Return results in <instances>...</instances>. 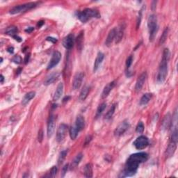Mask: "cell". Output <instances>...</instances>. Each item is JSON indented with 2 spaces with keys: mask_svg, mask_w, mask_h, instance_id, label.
Wrapping results in <instances>:
<instances>
[{
  "mask_svg": "<svg viewBox=\"0 0 178 178\" xmlns=\"http://www.w3.org/2000/svg\"><path fill=\"white\" fill-rule=\"evenodd\" d=\"M170 51L169 49L166 48L164 49L162 56V61H161L159 68L157 74V81L159 83H163L165 81L166 76L168 74V64L170 59Z\"/></svg>",
  "mask_w": 178,
  "mask_h": 178,
  "instance_id": "6da1fadb",
  "label": "cell"
},
{
  "mask_svg": "<svg viewBox=\"0 0 178 178\" xmlns=\"http://www.w3.org/2000/svg\"><path fill=\"white\" fill-rule=\"evenodd\" d=\"M77 18L82 22H86L92 18H99L100 15L95 9H86L84 11L77 13Z\"/></svg>",
  "mask_w": 178,
  "mask_h": 178,
  "instance_id": "7a4b0ae2",
  "label": "cell"
},
{
  "mask_svg": "<svg viewBox=\"0 0 178 178\" xmlns=\"http://www.w3.org/2000/svg\"><path fill=\"white\" fill-rule=\"evenodd\" d=\"M148 26L149 31V38L150 41L152 42L155 38L157 32V18L155 15H151L149 17L148 20Z\"/></svg>",
  "mask_w": 178,
  "mask_h": 178,
  "instance_id": "3957f363",
  "label": "cell"
},
{
  "mask_svg": "<svg viewBox=\"0 0 178 178\" xmlns=\"http://www.w3.org/2000/svg\"><path fill=\"white\" fill-rule=\"evenodd\" d=\"M36 4L35 3L30 2V3H26L24 4H21L16 6L13 7L12 9L10 11V13L12 15L18 14V13L24 12V11L30 10V9H33V8L36 7Z\"/></svg>",
  "mask_w": 178,
  "mask_h": 178,
  "instance_id": "277c9868",
  "label": "cell"
},
{
  "mask_svg": "<svg viewBox=\"0 0 178 178\" xmlns=\"http://www.w3.org/2000/svg\"><path fill=\"white\" fill-rule=\"evenodd\" d=\"M148 159V155L147 153L145 152H139V153H135V154H132L129 157L128 159L130 161H132V162H135L138 164H140L143 162H146Z\"/></svg>",
  "mask_w": 178,
  "mask_h": 178,
  "instance_id": "5b68a950",
  "label": "cell"
},
{
  "mask_svg": "<svg viewBox=\"0 0 178 178\" xmlns=\"http://www.w3.org/2000/svg\"><path fill=\"white\" fill-rule=\"evenodd\" d=\"M148 145L149 140L148 138L145 136H141V137H138L134 142V145L138 150H143V149L147 148Z\"/></svg>",
  "mask_w": 178,
  "mask_h": 178,
  "instance_id": "8992f818",
  "label": "cell"
},
{
  "mask_svg": "<svg viewBox=\"0 0 178 178\" xmlns=\"http://www.w3.org/2000/svg\"><path fill=\"white\" fill-rule=\"evenodd\" d=\"M67 132H68V125L64 123L61 124L56 132V141L59 143L62 142L64 140Z\"/></svg>",
  "mask_w": 178,
  "mask_h": 178,
  "instance_id": "52a82bcc",
  "label": "cell"
},
{
  "mask_svg": "<svg viewBox=\"0 0 178 178\" xmlns=\"http://www.w3.org/2000/svg\"><path fill=\"white\" fill-rule=\"evenodd\" d=\"M129 127V123L128 122V120H125L124 121H122L119 125L116 127V129L114 131V134L116 137H120L128 129V128Z\"/></svg>",
  "mask_w": 178,
  "mask_h": 178,
  "instance_id": "ba28073f",
  "label": "cell"
},
{
  "mask_svg": "<svg viewBox=\"0 0 178 178\" xmlns=\"http://www.w3.org/2000/svg\"><path fill=\"white\" fill-rule=\"evenodd\" d=\"M84 77V73L82 72H77L74 76L73 81H72V88L74 90H77L81 87L82 81Z\"/></svg>",
  "mask_w": 178,
  "mask_h": 178,
  "instance_id": "9c48e42d",
  "label": "cell"
},
{
  "mask_svg": "<svg viewBox=\"0 0 178 178\" xmlns=\"http://www.w3.org/2000/svg\"><path fill=\"white\" fill-rule=\"evenodd\" d=\"M61 59V54L58 51H54L52 54V57H51L50 61H49L48 66H47V69L50 70V69L53 68L55 67L57 64H59Z\"/></svg>",
  "mask_w": 178,
  "mask_h": 178,
  "instance_id": "30bf717a",
  "label": "cell"
},
{
  "mask_svg": "<svg viewBox=\"0 0 178 178\" xmlns=\"http://www.w3.org/2000/svg\"><path fill=\"white\" fill-rule=\"evenodd\" d=\"M55 118L53 115H51L49 118L48 123H47V137L50 138L52 137L54 132L55 130Z\"/></svg>",
  "mask_w": 178,
  "mask_h": 178,
  "instance_id": "8fae6325",
  "label": "cell"
},
{
  "mask_svg": "<svg viewBox=\"0 0 178 178\" xmlns=\"http://www.w3.org/2000/svg\"><path fill=\"white\" fill-rule=\"evenodd\" d=\"M146 79H147V73L145 72H143V73L139 76V78H138L137 81V83H136V86H135L136 91L139 92L142 89Z\"/></svg>",
  "mask_w": 178,
  "mask_h": 178,
  "instance_id": "7c38bea8",
  "label": "cell"
},
{
  "mask_svg": "<svg viewBox=\"0 0 178 178\" xmlns=\"http://www.w3.org/2000/svg\"><path fill=\"white\" fill-rule=\"evenodd\" d=\"M74 43V38L73 34H69L63 41V45L67 49H70L73 47Z\"/></svg>",
  "mask_w": 178,
  "mask_h": 178,
  "instance_id": "4fadbf2b",
  "label": "cell"
},
{
  "mask_svg": "<svg viewBox=\"0 0 178 178\" xmlns=\"http://www.w3.org/2000/svg\"><path fill=\"white\" fill-rule=\"evenodd\" d=\"M171 125H172L171 115L170 113H168V114L165 116V117H164L163 122H162V129L163 130L168 129L170 127H171Z\"/></svg>",
  "mask_w": 178,
  "mask_h": 178,
  "instance_id": "5bb4252c",
  "label": "cell"
},
{
  "mask_svg": "<svg viewBox=\"0 0 178 178\" xmlns=\"http://www.w3.org/2000/svg\"><path fill=\"white\" fill-rule=\"evenodd\" d=\"M176 148H177V145H176V143L173 142V141H171V143H170V144L168 145L167 149H166L165 154L166 157L167 158H170L171 157L173 156L174 153H175Z\"/></svg>",
  "mask_w": 178,
  "mask_h": 178,
  "instance_id": "9a60e30c",
  "label": "cell"
},
{
  "mask_svg": "<svg viewBox=\"0 0 178 178\" xmlns=\"http://www.w3.org/2000/svg\"><path fill=\"white\" fill-rule=\"evenodd\" d=\"M125 26L124 24H121L119 27L116 28V43H118L121 41L124 35V31H125Z\"/></svg>",
  "mask_w": 178,
  "mask_h": 178,
  "instance_id": "2e32d148",
  "label": "cell"
},
{
  "mask_svg": "<svg viewBox=\"0 0 178 178\" xmlns=\"http://www.w3.org/2000/svg\"><path fill=\"white\" fill-rule=\"evenodd\" d=\"M116 28H114L112 29V30L110 31L109 33L108 34V36H107L106 41H105V44L107 47H110L112 43L114 41V40L116 38Z\"/></svg>",
  "mask_w": 178,
  "mask_h": 178,
  "instance_id": "e0dca14e",
  "label": "cell"
},
{
  "mask_svg": "<svg viewBox=\"0 0 178 178\" xmlns=\"http://www.w3.org/2000/svg\"><path fill=\"white\" fill-rule=\"evenodd\" d=\"M115 85H116V81H112L110 82V83H109L104 88V89H103L102 93V97L103 99L106 98V97L108 96L109 94L110 93V92L112 91V90L114 89V87L115 86Z\"/></svg>",
  "mask_w": 178,
  "mask_h": 178,
  "instance_id": "ac0fdd59",
  "label": "cell"
},
{
  "mask_svg": "<svg viewBox=\"0 0 178 178\" xmlns=\"http://www.w3.org/2000/svg\"><path fill=\"white\" fill-rule=\"evenodd\" d=\"M104 54L102 52H99L97 54V56L96 57V59H95V63H94V67H93V71L96 72L97 70V69L99 68V66H100L101 64L102 63L103 60H104Z\"/></svg>",
  "mask_w": 178,
  "mask_h": 178,
  "instance_id": "d6986e66",
  "label": "cell"
},
{
  "mask_svg": "<svg viewBox=\"0 0 178 178\" xmlns=\"http://www.w3.org/2000/svg\"><path fill=\"white\" fill-rule=\"evenodd\" d=\"M64 84L63 83H60L58 85V86L56 88V91H55L54 95L53 97V100L54 101H57L59 99H60V97H61V95H63V93H64Z\"/></svg>",
  "mask_w": 178,
  "mask_h": 178,
  "instance_id": "ffe728a7",
  "label": "cell"
},
{
  "mask_svg": "<svg viewBox=\"0 0 178 178\" xmlns=\"http://www.w3.org/2000/svg\"><path fill=\"white\" fill-rule=\"evenodd\" d=\"M59 76H60V73H59V72H54V73L50 74V75L46 79L45 82H44V84L46 86H48L49 84L54 83V82L58 79Z\"/></svg>",
  "mask_w": 178,
  "mask_h": 178,
  "instance_id": "44dd1931",
  "label": "cell"
},
{
  "mask_svg": "<svg viewBox=\"0 0 178 178\" xmlns=\"http://www.w3.org/2000/svg\"><path fill=\"white\" fill-rule=\"evenodd\" d=\"M75 126L79 129V131H81L85 127V120L82 116H78L76 119Z\"/></svg>",
  "mask_w": 178,
  "mask_h": 178,
  "instance_id": "7402d4cb",
  "label": "cell"
},
{
  "mask_svg": "<svg viewBox=\"0 0 178 178\" xmlns=\"http://www.w3.org/2000/svg\"><path fill=\"white\" fill-rule=\"evenodd\" d=\"M84 31H81L80 32L79 35H78L77 38L76 39V46H77L78 50L81 51L82 49V47H83V43H84Z\"/></svg>",
  "mask_w": 178,
  "mask_h": 178,
  "instance_id": "603a6c76",
  "label": "cell"
},
{
  "mask_svg": "<svg viewBox=\"0 0 178 178\" xmlns=\"http://www.w3.org/2000/svg\"><path fill=\"white\" fill-rule=\"evenodd\" d=\"M35 95H36V93L34 91H31V92H29V93H26V94L24 95V98L22 99V104L23 105L27 104L31 101V99H32L34 97H35Z\"/></svg>",
  "mask_w": 178,
  "mask_h": 178,
  "instance_id": "cb8c5ba5",
  "label": "cell"
},
{
  "mask_svg": "<svg viewBox=\"0 0 178 178\" xmlns=\"http://www.w3.org/2000/svg\"><path fill=\"white\" fill-rule=\"evenodd\" d=\"M82 157H83V154H82V153H79V154H78L76 156V157L74 159L73 161H72L71 166H70V170H74L76 166L79 165V164L80 163V162H81Z\"/></svg>",
  "mask_w": 178,
  "mask_h": 178,
  "instance_id": "d4e9b609",
  "label": "cell"
},
{
  "mask_svg": "<svg viewBox=\"0 0 178 178\" xmlns=\"http://www.w3.org/2000/svg\"><path fill=\"white\" fill-rule=\"evenodd\" d=\"M89 91H90V87L89 86H84L83 88V89L81 90V93H80V95H79V99L80 101L83 102V101H84L86 99L88 95H89Z\"/></svg>",
  "mask_w": 178,
  "mask_h": 178,
  "instance_id": "484cf974",
  "label": "cell"
},
{
  "mask_svg": "<svg viewBox=\"0 0 178 178\" xmlns=\"http://www.w3.org/2000/svg\"><path fill=\"white\" fill-rule=\"evenodd\" d=\"M84 175L86 177H93V165L91 164H87L84 168Z\"/></svg>",
  "mask_w": 178,
  "mask_h": 178,
  "instance_id": "4316f807",
  "label": "cell"
},
{
  "mask_svg": "<svg viewBox=\"0 0 178 178\" xmlns=\"http://www.w3.org/2000/svg\"><path fill=\"white\" fill-rule=\"evenodd\" d=\"M152 93H145V95H143L142 97L141 98V100H140V105H141V106H143V105H145L147 104L148 103L150 102V99L152 98Z\"/></svg>",
  "mask_w": 178,
  "mask_h": 178,
  "instance_id": "83f0119b",
  "label": "cell"
},
{
  "mask_svg": "<svg viewBox=\"0 0 178 178\" xmlns=\"http://www.w3.org/2000/svg\"><path fill=\"white\" fill-rule=\"evenodd\" d=\"M79 132V129L76 128L75 125L70 128V138H71L72 140H74V139H76V137H77Z\"/></svg>",
  "mask_w": 178,
  "mask_h": 178,
  "instance_id": "f1b7e54d",
  "label": "cell"
},
{
  "mask_svg": "<svg viewBox=\"0 0 178 178\" xmlns=\"http://www.w3.org/2000/svg\"><path fill=\"white\" fill-rule=\"evenodd\" d=\"M178 132H177V125L173 127V132H172V136H171V139L173 142H175L177 143V139H178Z\"/></svg>",
  "mask_w": 178,
  "mask_h": 178,
  "instance_id": "f546056e",
  "label": "cell"
},
{
  "mask_svg": "<svg viewBox=\"0 0 178 178\" xmlns=\"http://www.w3.org/2000/svg\"><path fill=\"white\" fill-rule=\"evenodd\" d=\"M106 107H107V104H106V103H104V102L99 105V106L98 107V108H97V109L96 116H95L96 118H98L99 116H100V115L102 114V112H104L105 109H106Z\"/></svg>",
  "mask_w": 178,
  "mask_h": 178,
  "instance_id": "4dcf8cb0",
  "label": "cell"
},
{
  "mask_svg": "<svg viewBox=\"0 0 178 178\" xmlns=\"http://www.w3.org/2000/svg\"><path fill=\"white\" fill-rule=\"evenodd\" d=\"M115 110H116V104H114L112 105V107H111L109 110L107 112L106 115H105V117H104L105 119H110V118L113 116V115H114Z\"/></svg>",
  "mask_w": 178,
  "mask_h": 178,
  "instance_id": "1f68e13d",
  "label": "cell"
},
{
  "mask_svg": "<svg viewBox=\"0 0 178 178\" xmlns=\"http://www.w3.org/2000/svg\"><path fill=\"white\" fill-rule=\"evenodd\" d=\"M18 29H17V27H15V26H11V27L8 28L7 30L6 31V34H8V35L14 36L18 33Z\"/></svg>",
  "mask_w": 178,
  "mask_h": 178,
  "instance_id": "d6a6232c",
  "label": "cell"
},
{
  "mask_svg": "<svg viewBox=\"0 0 178 178\" xmlns=\"http://www.w3.org/2000/svg\"><path fill=\"white\" fill-rule=\"evenodd\" d=\"M67 153H68V150L62 151V152L60 153V154H59V159H58L59 165H61V164L64 162V161L65 160V159H66V157Z\"/></svg>",
  "mask_w": 178,
  "mask_h": 178,
  "instance_id": "836d02e7",
  "label": "cell"
},
{
  "mask_svg": "<svg viewBox=\"0 0 178 178\" xmlns=\"http://www.w3.org/2000/svg\"><path fill=\"white\" fill-rule=\"evenodd\" d=\"M168 34V29L166 28V29L164 31L163 34H162V35L160 38V40H159V44H160V45H162V44H164V43H165L166 39H167Z\"/></svg>",
  "mask_w": 178,
  "mask_h": 178,
  "instance_id": "e575fe53",
  "label": "cell"
},
{
  "mask_svg": "<svg viewBox=\"0 0 178 178\" xmlns=\"http://www.w3.org/2000/svg\"><path fill=\"white\" fill-rule=\"evenodd\" d=\"M136 131H137V132L139 134L143 132V131H144V125H143L142 122H139V124H138L137 126V128H136Z\"/></svg>",
  "mask_w": 178,
  "mask_h": 178,
  "instance_id": "d590c367",
  "label": "cell"
},
{
  "mask_svg": "<svg viewBox=\"0 0 178 178\" xmlns=\"http://www.w3.org/2000/svg\"><path fill=\"white\" fill-rule=\"evenodd\" d=\"M56 172H57L56 166H53V167L51 168L50 171H49V177H54L55 175H56Z\"/></svg>",
  "mask_w": 178,
  "mask_h": 178,
  "instance_id": "8d00e7d4",
  "label": "cell"
},
{
  "mask_svg": "<svg viewBox=\"0 0 178 178\" xmlns=\"http://www.w3.org/2000/svg\"><path fill=\"white\" fill-rule=\"evenodd\" d=\"M132 61H133L132 56H129L127 58V61H126V67H127V69H129L130 66H131L132 64Z\"/></svg>",
  "mask_w": 178,
  "mask_h": 178,
  "instance_id": "74e56055",
  "label": "cell"
},
{
  "mask_svg": "<svg viewBox=\"0 0 178 178\" xmlns=\"http://www.w3.org/2000/svg\"><path fill=\"white\" fill-rule=\"evenodd\" d=\"M13 61L15 64H20L21 62H22V58H21L20 56H19V55H17V56H15L14 58L13 59Z\"/></svg>",
  "mask_w": 178,
  "mask_h": 178,
  "instance_id": "f35d334b",
  "label": "cell"
},
{
  "mask_svg": "<svg viewBox=\"0 0 178 178\" xmlns=\"http://www.w3.org/2000/svg\"><path fill=\"white\" fill-rule=\"evenodd\" d=\"M38 141H39L40 143H41L42 141H43V130H42V129H41L39 132H38Z\"/></svg>",
  "mask_w": 178,
  "mask_h": 178,
  "instance_id": "ab89813d",
  "label": "cell"
},
{
  "mask_svg": "<svg viewBox=\"0 0 178 178\" xmlns=\"http://www.w3.org/2000/svg\"><path fill=\"white\" fill-rule=\"evenodd\" d=\"M68 164H66V165H65V166L64 168H63V171H62V177H64V175H66L67 170H68Z\"/></svg>",
  "mask_w": 178,
  "mask_h": 178,
  "instance_id": "60d3db41",
  "label": "cell"
},
{
  "mask_svg": "<svg viewBox=\"0 0 178 178\" xmlns=\"http://www.w3.org/2000/svg\"><path fill=\"white\" fill-rule=\"evenodd\" d=\"M47 41H51L53 43H56L57 40H56V38H54L52 37H48V38H47Z\"/></svg>",
  "mask_w": 178,
  "mask_h": 178,
  "instance_id": "b9f144b4",
  "label": "cell"
},
{
  "mask_svg": "<svg viewBox=\"0 0 178 178\" xmlns=\"http://www.w3.org/2000/svg\"><path fill=\"white\" fill-rule=\"evenodd\" d=\"M91 141V137H88L86 139V143H85V144L86 145V144H88V143H90V141Z\"/></svg>",
  "mask_w": 178,
  "mask_h": 178,
  "instance_id": "7bdbcfd3",
  "label": "cell"
},
{
  "mask_svg": "<svg viewBox=\"0 0 178 178\" xmlns=\"http://www.w3.org/2000/svg\"><path fill=\"white\" fill-rule=\"evenodd\" d=\"M13 37L16 40V41H19V42H21V41H22V38H20V37H19V36H18L15 35V36H13Z\"/></svg>",
  "mask_w": 178,
  "mask_h": 178,
  "instance_id": "ee69618b",
  "label": "cell"
},
{
  "mask_svg": "<svg viewBox=\"0 0 178 178\" xmlns=\"http://www.w3.org/2000/svg\"><path fill=\"white\" fill-rule=\"evenodd\" d=\"M33 30H34V28L33 27H29V28H28L27 29H26L25 31L28 32V33H30V32H31Z\"/></svg>",
  "mask_w": 178,
  "mask_h": 178,
  "instance_id": "f6af8a7d",
  "label": "cell"
},
{
  "mask_svg": "<svg viewBox=\"0 0 178 178\" xmlns=\"http://www.w3.org/2000/svg\"><path fill=\"white\" fill-rule=\"evenodd\" d=\"M7 51L10 53H13V47H9V48H8Z\"/></svg>",
  "mask_w": 178,
  "mask_h": 178,
  "instance_id": "bcb514c9",
  "label": "cell"
},
{
  "mask_svg": "<svg viewBox=\"0 0 178 178\" xmlns=\"http://www.w3.org/2000/svg\"><path fill=\"white\" fill-rule=\"evenodd\" d=\"M29 55H30V54L26 55V58H25V59H24V61H25V63H26H26L28 62L29 59Z\"/></svg>",
  "mask_w": 178,
  "mask_h": 178,
  "instance_id": "7dc6e473",
  "label": "cell"
},
{
  "mask_svg": "<svg viewBox=\"0 0 178 178\" xmlns=\"http://www.w3.org/2000/svg\"><path fill=\"white\" fill-rule=\"evenodd\" d=\"M44 24V22L43 21H41V22H39L38 23V26H39V27H41V26L43 25V24Z\"/></svg>",
  "mask_w": 178,
  "mask_h": 178,
  "instance_id": "c3c4849f",
  "label": "cell"
},
{
  "mask_svg": "<svg viewBox=\"0 0 178 178\" xmlns=\"http://www.w3.org/2000/svg\"><path fill=\"white\" fill-rule=\"evenodd\" d=\"M4 79V76L2 75V74H1V84H3Z\"/></svg>",
  "mask_w": 178,
  "mask_h": 178,
  "instance_id": "681fc988",
  "label": "cell"
}]
</instances>
